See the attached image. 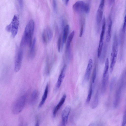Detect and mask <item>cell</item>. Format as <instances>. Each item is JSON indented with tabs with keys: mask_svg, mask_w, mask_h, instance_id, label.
<instances>
[{
	"mask_svg": "<svg viewBox=\"0 0 126 126\" xmlns=\"http://www.w3.org/2000/svg\"><path fill=\"white\" fill-rule=\"evenodd\" d=\"M34 28V22L32 20H31L25 27L20 42L21 47H24L26 45L30 47H31Z\"/></svg>",
	"mask_w": 126,
	"mask_h": 126,
	"instance_id": "6da1fadb",
	"label": "cell"
},
{
	"mask_svg": "<svg viewBox=\"0 0 126 126\" xmlns=\"http://www.w3.org/2000/svg\"><path fill=\"white\" fill-rule=\"evenodd\" d=\"M118 40L116 34L115 33L113 38L112 49L111 54V63L110 68V73L112 72L115 64L118 52Z\"/></svg>",
	"mask_w": 126,
	"mask_h": 126,
	"instance_id": "7a4b0ae2",
	"label": "cell"
},
{
	"mask_svg": "<svg viewBox=\"0 0 126 126\" xmlns=\"http://www.w3.org/2000/svg\"><path fill=\"white\" fill-rule=\"evenodd\" d=\"M125 87L124 75L122 73L118 83L116 91L113 104L114 108H116L118 106L120 100L122 90L123 88Z\"/></svg>",
	"mask_w": 126,
	"mask_h": 126,
	"instance_id": "3957f363",
	"label": "cell"
},
{
	"mask_svg": "<svg viewBox=\"0 0 126 126\" xmlns=\"http://www.w3.org/2000/svg\"><path fill=\"white\" fill-rule=\"evenodd\" d=\"M27 94H25L20 96L14 103L12 108L13 113L17 114L23 109L26 102Z\"/></svg>",
	"mask_w": 126,
	"mask_h": 126,
	"instance_id": "277c9868",
	"label": "cell"
},
{
	"mask_svg": "<svg viewBox=\"0 0 126 126\" xmlns=\"http://www.w3.org/2000/svg\"><path fill=\"white\" fill-rule=\"evenodd\" d=\"M19 24L18 16L15 15L14 16L10 23L6 27V30L8 32H11L13 37L16 35Z\"/></svg>",
	"mask_w": 126,
	"mask_h": 126,
	"instance_id": "5b68a950",
	"label": "cell"
},
{
	"mask_svg": "<svg viewBox=\"0 0 126 126\" xmlns=\"http://www.w3.org/2000/svg\"><path fill=\"white\" fill-rule=\"evenodd\" d=\"M74 11L77 13L84 12L88 13L90 11L89 5L82 1H78L74 4L73 6Z\"/></svg>",
	"mask_w": 126,
	"mask_h": 126,
	"instance_id": "8992f818",
	"label": "cell"
},
{
	"mask_svg": "<svg viewBox=\"0 0 126 126\" xmlns=\"http://www.w3.org/2000/svg\"><path fill=\"white\" fill-rule=\"evenodd\" d=\"M23 57V50L21 49H19L17 52L15 58L14 70L16 72L19 71L21 68Z\"/></svg>",
	"mask_w": 126,
	"mask_h": 126,
	"instance_id": "52a82bcc",
	"label": "cell"
},
{
	"mask_svg": "<svg viewBox=\"0 0 126 126\" xmlns=\"http://www.w3.org/2000/svg\"><path fill=\"white\" fill-rule=\"evenodd\" d=\"M105 5V0H101L96 14V21L97 25H99L102 20Z\"/></svg>",
	"mask_w": 126,
	"mask_h": 126,
	"instance_id": "ba28073f",
	"label": "cell"
},
{
	"mask_svg": "<svg viewBox=\"0 0 126 126\" xmlns=\"http://www.w3.org/2000/svg\"><path fill=\"white\" fill-rule=\"evenodd\" d=\"M71 107L69 105L66 106L63 110L61 114L62 122L63 126H65L67 123Z\"/></svg>",
	"mask_w": 126,
	"mask_h": 126,
	"instance_id": "9c48e42d",
	"label": "cell"
},
{
	"mask_svg": "<svg viewBox=\"0 0 126 126\" xmlns=\"http://www.w3.org/2000/svg\"><path fill=\"white\" fill-rule=\"evenodd\" d=\"M53 36V33L51 29L49 27L46 28L44 30L42 35L43 42L47 43L51 39Z\"/></svg>",
	"mask_w": 126,
	"mask_h": 126,
	"instance_id": "30bf717a",
	"label": "cell"
},
{
	"mask_svg": "<svg viewBox=\"0 0 126 126\" xmlns=\"http://www.w3.org/2000/svg\"><path fill=\"white\" fill-rule=\"evenodd\" d=\"M66 65H64L61 70L59 75L56 85V88L58 89L60 87L65 75L66 70Z\"/></svg>",
	"mask_w": 126,
	"mask_h": 126,
	"instance_id": "8fae6325",
	"label": "cell"
},
{
	"mask_svg": "<svg viewBox=\"0 0 126 126\" xmlns=\"http://www.w3.org/2000/svg\"><path fill=\"white\" fill-rule=\"evenodd\" d=\"M109 79L108 72L103 73L102 84V92L103 93H104L106 91L108 85Z\"/></svg>",
	"mask_w": 126,
	"mask_h": 126,
	"instance_id": "7c38bea8",
	"label": "cell"
},
{
	"mask_svg": "<svg viewBox=\"0 0 126 126\" xmlns=\"http://www.w3.org/2000/svg\"><path fill=\"white\" fill-rule=\"evenodd\" d=\"M110 16L109 17L107 31L106 34V39L107 42H110L111 38V29L112 27V20L111 17Z\"/></svg>",
	"mask_w": 126,
	"mask_h": 126,
	"instance_id": "4fadbf2b",
	"label": "cell"
},
{
	"mask_svg": "<svg viewBox=\"0 0 126 126\" xmlns=\"http://www.w3.org/2000/svg\"><path fill=\"white\" fill-rule=\"evenodd\" d=\"M93 61L91 59L89 60L85 75V79L86 81H88L90 77L91 70L93 66Z\"/></svg>",
	"mask_w": 126,
	"mask_h": 126,
	"instance_id": "5bb4252c",
	"label": "cell"
},
{
	"mask_svg": "<svg viewBox=\"0 0 126 126\" xmlns=\"http://www.w3.org/2000/svg\"><path fill=\"white\" fill-rule=\"evenodd\" d=\"M66 97V95L65 94H64L58 103L55 108L53 113V115L54 117L56 116L58 111L64 103Z\"/></svg>",
	"mask_w": 126,
	"mask_h": 126,
	"instance_id": "9a60e30c",
	"label": "cell"
},
{
	"mask_svg": "<svg viewBox=\"0 0 126 126\" xmlns=\"http://www.w3.org/2000/svg\"><path fill=\"white\" fill-rule=\"evenodd\" d=\"M125 33L126 32L123 31L122 29L120 31L119 33V43L120 48V56L121 57L122 56L124 43Z\"/></svg>",
	"mask_w": 126,
	"mask_h": 126,
	"instance_id": "2e32d148",
	"label": "cell"
},
{
	"mask_svg": "<svg viewBox=\"0 0 126 126\" xmlns=\"http://www.w3.org/2000/svg\"><path fill=\"white\" fill-rule=\"evenodd\" d=\"M36 40V38H34L32 41L31 47H30L29 55L30 58L31 59H33L35 55Z\"/></svg>",
	"mask_w": 126,
	"mask_h": 126,
	"instance_id": "e0dca14e",
	"label": "cell"
},
{
	"mask_svg": "<svg viewBox=\"0 0 126 126\" xmlns=\"http://www.w3.org/2000/svg\"><path fill=\"white\" fill-rule=\"evenodd\" d=\"M74 33V31H73L68 37L66 47V54L69 52L70 44L73 39Z\"/></svg>",
	"mask_w": 126,
	"mask_h": 126,
	"instance_id": "ac0fdd59",
	"label": "cell"
},
{
	"mask_svg": "<svg viewBox=\"0 0 126 126\" xmlns=\"http://www.w3.org/2000/svg\"><path fill=\"white\" fill-rule=\"evenodd\" d=\"M38 96V93L36 90L34 91L32 93L30 98V103L32 105H33L36 102Z\"/></svg>",
	"mask_w": 126,
	"mask_h": 126,
	"instance_id": "d6986e66",
	"label": "cell"
},
{
	"mask_svg": "<svg viewBox=\"0 0 126 126\" xmlns=\"http://www.w3.org/2000/svg\"><path fill=\"white\" fill-rule=\"evenodd\" d=\"M48 84L46 85L42 99L38 106L39 108H41L44 104L47 97L48 92Z\"/></svg>",
	"mask_w": 126,
	"mask_h": 126,
	"instance_id": "ffe728a7",
	"label": "cell"
},
{
	"mask_svg": "<svg viewBox=\"0 0 126 126\" xmlns=\"http://www.w3.org/2000/svg\"><path fill=\"white\" fill-rule=\"evenodd\" d=\"M106 28V20L104 17L102 20L101 31L100 35L99 43H103V39Z\"/></svg>",
	"mask_w": 126,
	"mask_h": 126,
	"instance_id": "44dd1931",
	"label": "cell"
},
{
	"mask_svg": "<svg viewBox=\"0 0 126 126\" xmlns=\"http://www.w3.org/2000/svg\"><path fill=\"white\" fill-rule=\"evenodd\" d=\"M69 27L68 24L66 25L63 29L62 41L63 43H66L69 32Z\"/></svg>",
	"mask_w": 126,
	"mask_h": 126,
	"instance_id": "7402d4cb",
	"label": "cell"
},
{
	"mask_svg": "<svg viewBox=\"0 0 126 126\" xmlns=\"http://www.w3.org/2000/svg\"><path fill=\"white\" fill-rule=\"evenodd\" d=\"M107 49V46L106 44H105L99 58L100 61L101 63H103L105 61Z\"/></svg>",
	"mask_w": 126,
	"mask_h": 126,
	"instance_id": "603a6c76",
	"label": "cell"
},
{
	"mask_svg": "<svg viewBox=\"0 0 126 126\" xmlns=\"http://www.w3.org/2000/svg\"><path fill=\"white\" fill-rule=\"evenodd\" d=\"M98 94L97 92L95 95L94 100L92 104V107L93 109H94L97 107L98 103Z\"/></svg>",
	"mask_w": 126,
	"mask_h": 126,
	"instance_id": "cb8c5ba5",
	"label": "cell"
},
{
	"mask_svg": "<svg viewBox=\"0 0 126 126\" xmlns=\"http://www.w3.org/2000/svg\"><path fill=\"white\" fill-rule=\"evenodd\" d=\"M63 42L62 38L61 35H60L58 38L57 42V46L58 50L59 52H60L63 46Z\"/></svg>",
	"mask_w": 126,
	"mask_h": 126,
	"instance_id": "d4e9b609",
	"label": "cell"
},
{
	"mask_svg": "<svg viewBox=\"0 0 126 126\" xmlns=\"http://www.w3.org/2000/svg\"><path fill=\"white\" fill-rule=\"evenodd\" d=\"M93 86L92 84L91 83L86 100V102L87 103H89L91 99L93 90Z\"/></svg>",
	"mask_w": 126,
	"mask_h": 126,
	"instance_id": "484cf974",
	"label": "cell"
},
{
	"mask_svg": "<svg viewBox=\"0 0 126 126\" xmlns=\"http://www.w3.org/2000/svg\"><path fill=\"white\" fill-rule=\"evenodd\" d=\"M96 66H95L93 73L92 78V84H94L95 82L96 76Z\"/></svg>",
	"mask_w": 126,
	"mask_h": 126,
	"instance_id": "4316f807",
	"label": "cell"
},
{
	"mask_svg": "<svg viewBox=\"0 0 126 126\" xmlns=\"http://www.w3.org/2000/svg\"><path fill=\"white\" fill-rule=\"evenodd\" d=\"M116 79L115 77H113L111 81L110 86V91H111L113 88Z\"/></svg>",
	"mask_w": 126,
	"mask_h": 126,
	"instance_id": "83f0119b",
	"label": "cell"
},
{
	"mask_svg": "<svg viewBox=\"0 0 126 126\" xmlns=\"http://www.w3.org/2000/svg\"><path fill=\"white\" fill-rule=\"evenodd\" d=\"M122 120V126H124L126 124V109L124 113Z\"/></svg>",
	"mask_w": 126,
	"mask_h": 126,
	"instance_id": "f1b7e54d",
	"label": "cell"
},
{
	"mask_svg": "<svg viewBox=\"0 0 126 126\" xmlns=\"http://www.w3.org/2000/svg\"><path fill=\"white\" fill-rule=\"evenodd\" d=\"M53 8L54 12H56L57 10V5L56 2V0H53L52 1Z\"/></svg>",
	"mask_w": 126,
	"mask_h": 126,
	"instance_id": "f546056e",
	"label": "cell"
},
{
	"mask_svg": "<svg viewBox=\"0 0 126 126\" xmlns=\"http://www.w3.org/2000/svg\"><path fill=\"white\" fill-rule=\"evenodd\" d=\"M83 30H84V27L83 25L82 24H81L80 32L79 34V37H81L83 35Z\"/></svg>",
	"mask_w": 126,
	"mask_h": 126,
	"instance_id": "4dcf8cb0",
	"label": "cell"
},
{
	"mask_svg": "<svg viewBox=\"0 0 126 126\" xmlns=\"http://www.w3.org/2000/svg\"><path fill=\"white\" fill-rule=\"evenodd\" d=\"M124 76L125 84L126 86V67L125 68V70L124 71V72H123Z\"/></svg>",
	"mask_w": 126,
	"mask_h": 126,
	"instance_id": "1f68e13d",
	"label": "cell"
},
{
	"mask_svg": "<svg viewBox=\"0 0 126 126\" xmlns=\"http://www.w3.org/2000/svg\"><path fill=\"white\" fill-rule=\"evenodd\" d=\"M19 5L21 8H22L23 5V0H18Z\"/></svg>",
	"mask_w": 126,
	"mask_h": 126,
	"instance_id": "d6a6232c",
	"label": "cell"
},
{
	"mask_svg": "<svg viewBox=\"0 0 126 126\" xmlns=\"http://www.w3.org/2000/svg\"><path fill=\"white\" fill-rule=\"evenodd\" d=\"M62 0L63 3L66 5H67L68 3L69 0Z\"/></svg>",
	"mask_w": 126,
	"mask_h": 126,
	"instance_id": "836d02e7",
	"label": "cell"
},
{
	"mask_svg": "<svg viewBox=\"0 0 126 126\" xmlns=\"http://www.w3.org/2000/svg\"><path fill=\"white\" fill-rule=\"evenodd\" d=\"M115 0H108L109 3L110 5L113 4Z\"/></svg>",
	"mask_w": 126,
	"mask_h": 126,
	"instance_id": "e575fe53",
	"label": "cell"
},
{
	"mask_svg": "<svg viewBox=\"0 0 126 126\" xmlns=\"http://www.w3.org/2000/svg\"><path fill=\"white\" fill-rule=\"evenodd\" d=\"M36 125L35 126H39V121H38V118H37V120H36Z\"/></svg>",
	"mask_w": 126,
	"mask_h": 126,
	"instance_id": "d590c367",
	"label": "cell"
}]
</instances>
